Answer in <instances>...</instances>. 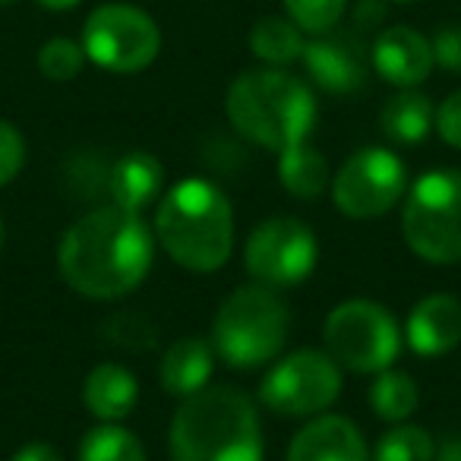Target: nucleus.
<instances>
[{
	"instance_id": "nucleus-22",
	"label": "nucleus",
	"mask_w": 461,
	"mask_h": 461,
	"mask_svg": "<svg viewBox=\"0 0 461 461\" xmlns=\"http://www.w3.org/2000/svg\"><path fill=\"white\" fill-rule=\"evenodd\" d=\"M417 383L402 370H383L376 373L370 385V408L379 420L404 423L417 411Z\"/></svg>"
},
{
	"instance_id": "nucleus-26",
	"label": "nucleus",
	"mask_w": 461,
	"mask_h": 461,
	"mask_svg": "<svg viewBox=\"0 0 461 461\" xmlns=\"http://www.w3.org/2000/svg\"><path fill=\"white\" fill-rule=\"evenodd\" d=\"M86 51L79 41L73 39H51L41 45L39 51V70L54 83H70L83 73Z\"/></svg>"
},
{
	"instance_id": "nucleus-35",
	"label": "nucleus",
	"mask_w": 461,
	"mask_h": 461,
	"mask_svg": "<svg viewBox=\"0 0 461 461\" xmlns=\"http://www.w3.org/2000/svg\"><path fill=\"white\" fill-rule=\"evenodd\" d=\"M4 4H14V0H0V7H4Z\"/></svg>"
},
{
	"instance_id": "nucleus-27",
	"label": "nucleus",
	"mask_w": 461,
	"mask_h": 461,
	"mask_svg": "<svg viewBox=\"0 0 461 461\" xmlns=\"http://www.w3.org/2000/svg\"><path fill=\"white\" fill-rule=\"evenodd\" d=\"M288 16L310 35H326L339 26L348 0H285Z\"/></svg>"
},
{
	"instance_id": "nucleus-10",
	"label": "nucleus",
	"mask_w": 461,
	"mask_h": 461,
	"mask_svg": "<svg viewBox=\"0 0 461 461\" xmlns=\"http://www.w3.org/2000/svg\"><path fill=\"white\" fill-rule=\"evenodd\" d=\"M320 259L313 230L288 215L266 218L247 238V272L266 288H294L307 282Z\"/></svg>"
},
{
	"instance_id": "nucleus-1",
	"label": "nucleus",
	"mask_w": 461,
	"mask_h": 461,
	"mask_svg": "<svg viewBox=\"0 0 461 461\" xmlns=\"http://www.w3.org/2000/svg\"><path fill=\"white\" fill-rule=\"evenodd\" d=\"M152 230L127 209H95L60 240L58 266L64 282L92 301H117L140 288L152 269Z\"/></svg>"
},
{
	"instance_id": "nucleus-11",
	"label": "nucleus",
	"mask_w": 461,
	"mask_h": 461,
	"mask_svg": "<svg viewBox=\"0 0 461 461\" xmlns=\"http://www.w3.org/2000/svg\"><path fill=\"white\" fill-rule=\"evenodd\" d=\"M408 193V171L389 149L366 146L354 152L332 177V196L341 215L379 218Z\"/></svg>"
},
{
	"instance_id": "nucleus-36",
	"label": "nucleus",
	"mask_w": 461,
	"mask_h": 461,
	"mask_svg": "<svg viewBox=\"0 0 461 461\" xmlns=\"http://www.w3.org/2000/svg\"><path fill=\"white\" fill-rule=\"evenodd\" d=\"M395 4H411V0H395Z\"/></svg>"
},
{
	"instance_id": "nucleus-14",
	"label": "nucleus",
	"mask_w": 461,
	"mask_h": 461,
	"mask_svg": "<svg viewBox=\"0 0 461 461\" xmlns=\"http://www.w3.org/2000/svg\"><path fill=\"white\" fill-rule=\"evenodd\" d=\"M288 461H370V448L348 417L320 414L297 429Z\"/></svg>"
},
{
	"instance_id": "nucleus-25",
	"label": "nucleus",
	"mask_w": 461,
	"mask_h": 461,
	"mask_svg": "<svg viewBox=\"0 0 461 461\" xmlns=\"http://www.w3.org/2000/svg\"><path fill=\"white\" fill-rule=\"evenodd\" d=\"M102 335L111 345L130 348V351H149V348L158 345V326L142 313H130V310L108 316L102 322Z\"/></svg>"
},
{
	"instance_id": "nucleus-24",
	"label": "nucleus",
	"mask_w": 461,
	"mask_h": 461,
	"mask_svg": "<svg viewBox=\"0 0 461 461\" xmlns=\"http://www.w3.org/2000/svg\"><path fill=\"white\" fill-rule=\"evenodd\" d=\"M433 455L436 446L429 433L414 423H395L373 448V461H433Z\"/></svg>"
},
{
	"instance_id": "nucleus-28",
	"label": "nucleus",
	"mask_w": 461,
	"mask_h": 461,
	"mask_svg": "<svg viewBox=\"0 0 461 461\" xmlns=\"http://www.w3.org/2000/svg\"><path fill=\"white\" fill-rule=\"evenodd\" d=\"M26 161V140L10 121H0V186H7Z\"/></svg>"
},
{
	"instance_id": "nucleus-20",
	"label": "nucleus",
	"mask_w": 461,
	"mask_h": 461,
	"mask_svg": "<svg viewBox=\"0 0 461 461\" xmlns=\"http://www.w3.org/2000/svg\"><path fill=\"white\" fill-rule=\"evenodd\" d=\"M278 180L291 196L316 199L320 193H326L332 171H329V161L322 158V152H316L310 142H301V146L278 152Z\"/></svg>"
},
{
	"instance_id": "nucleus-23",
	"label": "nucleus",
	"mask_w": 461,
	"mask_h": 461,
	"mask_svg": "<svg viewBox=\"0 0 461 461\" xmlns=\"http://www.w3.org/2000/svg\"><path fill=\"white\" fill-rule=\"evenodd\" d=\"M77 461H149V455L136 433L117 423H102L83 436Z\"/></svg>"
},
{
	"instance_id": "nucleus-8",
	"label": "nucleus",
	"mask_w": 461,
	"mask_h": 461,
	"mask_svg": "<svg viewBox=\"0 0 461 461\" xmlns=\"http://www.w3.org/2000/svg\"><path fill=\"white\" fill-rule=\"evenodd\" d=\"M341 395V366L329 351H294L259 383V402L282 417H316Z\"/></svg>"
},
{
	"instance_id": "nucleus-34",
	"label": "nucleus",
	"mask_w": 461,
	"mask_h": 461,
	"mask_svg": "<svg viewBox=\"0 0 461 461\" xmlns=\"http://www.w3.org/2000/svg\"><path fill=\"white\" fill-rule=\"evenodd\" d=\"M0 247H4V221H0Z\"/></svg>"
},
{
	"instance_id": "nucleus-21",
	"label": "nucleus",
	"mask_w": 461,
	"mask_h": 461,
	"mask_svg": "<svg viewBox=\"0 0 461 461\" xmlns=\"http://www.w3.org/2000/svg\"><path fill=\"white\" fill-rule=\"evenodd\" d=\"M303 29L294 20H285V16H266L257 26L250 29V51L259 60L272 67H285L301 60L303 54Z\"/></svg>"
},
{
	"instance_id": "nucleus-29",
	"label": "nucleus",
	"mask_w": 461,
	"mask_h": 461,
	"mask_svg": "<svg viewBox=\"0 0 461 461\" xmlns=\"http://www.w3.org/2000/svg\"><path fill=\"white\" fill-rule=\"evenodd\" d=\"M433 45V60L448 73H461V26H446L436 32Z\"/></svg>"
},
{
	"instance_id": "nucleus-6",
	"label": "nucleus",
	"mask_w": 461,
	"mask_h": 461,
	"mask_svg": "<svg viewBox=\"0 0 461 461\" xmlns=\"http://www.w3.org/2000/svg\"><path fill=\"white\" fill-rule=\"evenodd\" d=\"M404 244L433 266L461 259V174L439 167L427 171L402 209Z\"/></svg>"
},
{
	"instance_id": "nucleus-30",
	"label": "nucleus",
	"mask_w": 461,
	"mask_h": 461,
	"mask_svg": "<svg viewBox=\"0 0 461 461\" xmlns=\"http://www.w3.org/2000/svg\"><path fill=\"white\" fill-rule=\"evenodd\" d=\"M436 130H439L442 142H448L452 149H461V92H452L436 108Z\"/></svg>"
},
{
	"instance_id": "nucleus-32",
	"label": "nucleus",
	"mask_w": 461,
	"mask_h": 461,
	"mask_svg": "<svg viewBox=\"0 0 461 461\" xmlns=\"http://www.w3.org/2000/svg\"><path fill=\"white\" fill-rule=\"evenodd\" d=\"M442 461H461V436L458 439H448L442 448Z\"/></svg>"
},
{
	"instance_id": "nucleus-13",
	"label": "nucleus",
	"mask_w": 461,
	"mask_h": 461,
	"mask_svg": "<svg viewBox=\"0 0 461 461\" xmlns=\"http://www.w3.org/2000/svg\"><path fill=\"white\" fill-rule=\"evenodd\" d=\"M373 70L398 89H414L433 70V45L417 29L392 26L373 41Z\"/></svg>"
},
{
	"instance_id": "nucleus-31",
	"label": "nucleus",
	"mask_w": 461,
	"mask_h": 461,
	"mask_svg": "<svg viewBox=\"0 0 461 461\" xmlns=\"http://www.w3.org/2000/svg\"><path fill=\"white\" fill-rule=\"evenodd\" d=\"M14 461H64L58 448H51L48 442H29L14 455Z\"/></svg>"
},
{
	"instance_id": "nucleus-33",
	"label": "nucleus",
	"mask_w": 461,
	"mask_h": 461,
	"mask_svg": "<svg viewBox=\"0 0 461 461\" xmlns=\"http://www.w3.org/2000/svg\"><path fill=\"white\" fill-rule=\"evenodd\" d=\"M39 4L48 10H70V7H77L79 0H39Z\"/></svg>"
},
{
	"instance_id": "nucleus-5",
	"label": "nucleus",
	"mask_w": 461,
	"mask_h": 461,
	"mask_svg": "<svg viewBox=\"0 0 461 461\" xmlns=\"http://www.w3.org/2000/svg\"><path fill=\"white\" fill-rule=\"evenodd\" d=\"M288 332V303L276 288L257 282L224 297L212 326V348L234 370H257L282 354Z\"/></svg>"
},
{
	"instance_id": "nucleus-12",
	"label": "nucleus",
	"mask_w": 461,
	"mask_h": 461,
	"mask_svg": "<svg viewBox=\"0 0 461 461\" xmlns=\"http://www.w3.org/2000/svg\"><path fill=\"white\" fill-rule=\"evenodd\" d=\"M301 60L307 67L310 79L332 95H351V92L364 89L366 83L364 48L345 32L316 35L313 41L303 45Z\"/></svg>"
},
{
	"instance_id": "nucleus-2",
	"label": "nucleus",
	"mask_w": 461,
	"mask_h": 461,
	"mask_svg": "<svg viewBox=\"0 0 461 461\" xmlns=\"http://www.w3.org/2000/svg\"><path fill=\"white\" fill-rule=\"evenodd\" d=\"M167 448L171 461H263L257 404L230 385H205L174 411Z\"/></svg>"
},
{
	"instance_id": "nucleus-4",
	"label": "nucleus",
	"mask_w": 461,
	"mask_h": 461,
	"mask_svg": "<svg viewBox=\"0 0 461 461\" xmlns=\"http://www.w3.org/2000/svg\"><path fill=\"white\" fill-rule=\"evenodd\" d=\"M224 111L240 136L272 152L307 142L316 123V98L297 77L282 70H247L228 86Z\"/></svg>"
},
{
	"instance_id": "nucleus-3",
	"label": "nucleus",
	"mask_w": 461,
	"mask_h": 461,
	"mask_svg": "<svg viewBox=\"0 0 461 461\" xmlns=\"http://www.w3.org/2000/svg\"><path fill=\"white\" fill-rule=\"evenodd\" d=\"M155 238L177 266L190 272H218L234 250V209L215 184L186 177L161 196Z\"/></svg>"
},
{
	"instance_id": "nucleus-19",
	"label": "nucleus",
	"mask_w": 461,
	"mask_h": 461,
	"mask_svg": "<svg viewBox=\"0 0 461 461\" xmlns=\"http://www.w3.org/2000/svg\"><path fill=\"white\" fill-rule=\"evenodd\" d=\"M436 123L433 102L414 89H402L392 95L379 111V127L398 146H417L427 140V133Z\"/></svg>"
},
{
	"instance_id": "nucleus-15",
	"label": "nucleus",
	"mask_w": 461,
	"mask_h": 461,
	"mask_svg": "<svg viewBox=\"0 0 461 461\" xmlns=\"http://www.w3.org/2000/svg\"><path fill=\"white\" fill-rule=\"evenodd\" d=\"M404 339L420 357H442L461 341V303L452 294H429L411 310Z\"/></svg>"
},
{
	"instance_id": "nucleus-7",
	"label": "nucleus",
	"mask_w": 461,
	"mask_h": 461,
	"mask_svg": "<svg viewBox=\"0 0 461 461\" xmlns=\"http://www.w3.org/2000/svg\"><path fill=\"white\" fill-rule=\"evenodd\" d=\"M322 341L335 364L354 373H383L402 351V329L389 307L345 301L322 322Z\"/></svg>"
},
{
	"instance_id": "nucleus-9",
	"label": "nucleus",
	"mask_w": 461,
	"mask_h": 461,
	"mask_svg": "<svg viewBox=\"0 0 461 461\" xmlns=\"http://www.w3.org/2000/svg\"><path fill=\"white\" fill-rule=\"evenodd\" d=\"M83 51L111 73H140L158 58L161 32L149 14L130 4H104L86 20Z\"/></svg>"
},
{
	"instance_id": "nucleus-18",
	"label": "nucleus",
	"mask_w": 461,
	"mask_h": 461,
	"mask_svg": "<svg viewBox=\"0 0 461 461\" xmlns=\"http://www.w3.org/2000/svg\"><path fill=\"white\" fill-rule=\"evenodd\" d=\"M140 383L121 364H98L83 383V402L102 423H117L136 408Z\"/></svg>"
},
{
	"instance_id": "nucleus-16",
	"label": "nucleus",
	"mask_w": 461,
	"mask_h": 461,
	"mask_svg": "<svg viewBox=\"0 0 461 461\" xmlns=\"http://www.w3.org/2000/svg\"><path fill=\"white\" fill-rule=\"evenodd\" d=\"M212 364H215V348L205 339H199V335L177 339L161 354V366H158L161 385H165L167 395L190 398L209 385Z\"/></svg>"
},
{
	"instance_id": "nucleus-17",
	"label": "nucleus",
	"mask_w": 461,
	"mask_h": 461,
	"mask_svg": "<svg viewBox=\"0 0 461 461\" xmlns=\"http://www.w3.org/2000/svg\"><path fill=\"white\" fill-rule=\"evenodd\" d=\"M161 186H165V171H161L158 158L149 152L123 155L108 171V193L114 205L136 212V215H142L161 196Z\"/></svg>"
}]
</instances>
